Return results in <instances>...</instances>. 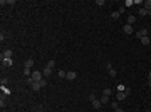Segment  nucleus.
<instances>
[{
  "label": "nucleus",
  "instance_id": "obj_30",
  "mask_svg": "<svg viewBox=\"0 0 151 112\" xmlns=\"http://www.w3.org/2000/svg\"><path fill=\"white\" fill-rule=\"evenodd\" d=\"M7 82H9V80H7V77H2V85H5Z\"/></svg>",
  "mask_w": 151,
  "mask_h": 112
},
{
  "label": "nucleus",
  "instance_id": "obj_14",
  "mask_svg": "<svg viewBox=\"0 0 151 112\" xmlns=\"http://www.w3.org/2000/svg\"><path fill=\"white\" fill-rule=\"evenodd\" d=\"M119 100H113V102H111V109H114V111H116V109H119Z\"/></svg>",
  "mask_w": 151,
  "mask_h": 112
},
{
  "label": "nucleus",
  "instance_id": "obj_19",
  "mask_svg": "<svg viewBox=\"0 0 151 112\" xmlns=\"http://www.w3.org/2000/svg\"><path fill=\"white\" fill-rule=\"evenodd\" d=\"M133 5H134L133 0H126V2H124V7H126V9H128V7H133Z\"/></svg>",
  "mask_w": 151,
  "mask_h": 112
},
{
  "label": "nucleus",
  "instance_id": "obj_4",
  "mask_svg": "<svg viewBox=\"0 0 151 112\" xmlns=\"http://www.w3.org/2000/svg\"><path fill=\"white\" fill-rule=\"evenodd\" d=\"M123 32H124V34H128V35H129V34H133V32H134V30H133V25L126 24V25L123 27Z\"/></svg>",
  "mask_w": 151,
  "mask_h": 112
},
{
  "label": "nucleus",
  "instance_id": "obj_33",
  "mask_svg": "<svg viewBox=\"0 0 151 112\" xmlns=\"http://www.w3.org/2000/svg\"><path fill=\"white\" fill-rule=\"evenodd\" d=\"M148 79H150V80H151V70H150V74H148Z\"/></svg>",
  "mask_w": 151,
  "mask_h": 112
},
{
  "label": "nucleus",
  "instance_id": "obj_26",
  "mask_svg": "<svg viewBox=\"0 0 151 112\" xmlns=\"http://www.w3.org/2000/svg\"><path fill=\"white\" fill-rule=\"evenodd\" d=\"M109 75H111V77H116V70L111 69V70H109Z\"/></svg>",
  "mask_w": 151,
  "mask_h": 112
},
{
  "label": "nucleus",
  "instance_id": "obj_1",
  "mask_svg": "<svg viewBox=\"0 0 151 112\" xmlns=\"http://www.w3.org/2000/svg\"><path fill=\"white\" fill-rule=\"evenodd\" d=\"M30 77H32V80H35V82H39V80H42V79H44V75H42L40 70H34Z\"/></svg>",
  "mask_w": 151,
  "mask_h": 112
},
{
  "label": "nucleus",
  "instance_id": "obj_21",
  "mask_svg": "<svg viewBox=\"0 0 151 112\" xmlns=\"http://www.w3.org/2000/svg\"><path fill=\"white\" fill-rule=\"evenodd\" d=\"M124 89H126V87H124L123 84H119V85H118V92H124Z\"/></svg>",
  "mask_w": 151,
  "mask_h": 112
},
{
  "label": "nucleus",
  "instance_id": "obj_15",
  "mask_svg": "<svg viewBox=\"0 0 151 112\" xmlns=\"http://www.w3.org/2000/svg\"><path fill=\"white\" fill-rule=\"evenodd\" d=\"M143 5H144V9H146V10H150V12H151V0H146Z\"/></svg>",
  "mask_w": 151,
  "mask_h": 112
},
{
  "label": "nucleus",
  "instance_id": "obj_2",
  "mask_svg": "<svg viewBox=\"0 0 151 112\" xmlns=\"http://www.w3.org/2000/svg\"><path fill=\"white\" fill-rule=\"evenodd\" d=\"M148 34H150V32H148V30H146V28H141V30H138V32H136V37H138V38H143V37H148Z\"/></svg>",
  "mask_w": 151,
  "mask_h": 112
},
{
  "label": "nucleus",
  "instance_id": "obj_25",
  "mask_svg": "<svg viewBox=\"0 0 151 112\" xmlns=\"http://www.w3.org/2000/svg\"><path fill=\"white\" fill-rule=\"evenodd\" d=\"M133 2H134V5H143V3H144L143 0H133Z\"/></svg>",
  "mask_w": 151,
  "mask_h": 112
},
{
  "label": "nucleus",
  "instance_id": "obj_28",
  "mask_svg": "<svg viewBox=\"0 0 151 112\" xmlns=\"http://www.w3.org/2000/svg\"><path fill=\"white\" fill-rule=\"evenodd\" d=\"M124 94H126V95H129V94H131V89H129V87H126V89H124Z\"/></svg>",
  "mask_w": 151,
  "mask_h": 112
},
{
  "label": "nucleus",
  "instance_id": "obj_16",
  "mask_svg": "<svg viewBox=\"0 0 151 112\" xmlns=\"http://www.w3.org/2000/svg\"><path fill=\"white\" fill-rule=\"evenodd\" d=\"M134 22H136V17H134V15H129V17H128V24H129V25H133Z\"/></svg>",
  "mask_w": 151,
  "mask_h": 112
},
{
  "label": "nucleus",
  "instance_id": "obj_17",
  "mask_svg": "<svg viewBox=\"0 0 151 112\" xmlns=\"http://www.w3.org/2000/svg\"><path fill=\"white\" fill-rule=\"evenodd\" d=\"M32 65H34V60H32V59H27V60H25V67H29V69H30Z\"/></svg>",
  "mask_w": 151,
  "mask_h": 112
},
{
  "label": "nucleus",
  "instance_id": "obj_10",
  "mask_svg": "<svg viewBox=\"0 0 151 112\" xmlns=\"http://www.w3.org/2000/svg\"><path fill=\"white\" fill-rule=\"evenodd\" d=\"M99 100H101V104H109V102H111V99H109V95H103V97H101Z\"/></svg>",
  "mask_w": 151,
  "mask_h": 112
},
{
  "label": "nucleus",
  "instance_id": "obj_18",
  "mask_svg": "<svg viewBox=\"0 0 151 112\" xmlns=\"http://www.w3.org/2000/svg\"><path fill=\"white\" fill-rule=\"evenodd\" d=\"M24 75H27V77L32 75V72H30V69H29V67H24Z\"/></svg>",
  "mask_w": 151,
  "mask_h": 112
},
{
  "label": "nucleus",
  "instance_id": "obj_23",
  "mask_svg": "<svg viewBox=\"0 0 151 112\" xmlns=\"http://www.w3.org/2000/svg\"><path fill=\"white\" fill-rule=\"evenodd\" d=\"M104 3H106V2H104V0H97V2H96V5H97V7H103Z\"/></svg>",
  "mask_w": 151,
  "mask_h": 112
},
{
  "label": "nucleus",
  "instance_id": "obj_27",
  "mask_svg": "<svg viewBox=\"0 0 151 112\" xmlns=\"http://www.w3.org/2000/svg\"><path fill=\"white\" fill-rule=\"evenodd\" d=\"M39 82H40V85H42V87H45V85H47V82H45V79H42V80H39Z\"/></svg>",
  "mask_w": 151,
  "mask_h": 112
},
{
  "label": "nucleus",
  "instance_id": "obj_13",
  "mask_svg": "<svg viewBox=\"0 0 151 112\" xmlns=\"http://www.w3.org/2000/svg\"><path fill=\"white\" fill-rule=\"evenodd\" d=\"M101 105H103V104H101V100H97V99H94V100H92V107H94V109H99Z\"/></svg>",
  "mask_w": 151,
  "mask_h": 112
},
{
  "label": "nucleus",
  "instance_id": "obj_8",
  "mask_svg": "<svg viewBox=\"0 0 151 112\" xmlns=\"http://www.w3.org/2000/svg\"><path fill=\"white\" fill-rule=\"evenodd\" d=\"M126 97H128V95H126L124 92H118L116 94V100H124Z\"/></svg>",
  "mask_w": 151,
  "mask_h": 112
},
{
  "label": "nucleus",
  "instance_id": "obj_29",
  "mask_svg": "<svg viewBox=\"0 0 151 112\" xmlns=\"http://www.w3.org/2000/svg\"><path fill=\"white\" fill-rule=\"evenodd\" d=\"M124 9H126V7H124V5H121V7L118 9V12H119V13H123V12H124Z\"/></svg>",
  "mask_w": 151,
  "mask_h": 112
},
{
  "label": "nucleus",
  "instance_id": "obj_22",
  "mask_svg": "<svg viewBox=\"0 0 151 112\" xmlns=\"http://www.w3.org/2000/svg\"><path fill=\"white\" fill-rule=\"evenodd\" d=\"M103 95H111V89H104V90H103Z\"/></svg>",
  "mask_w": 151,
  "mask_h": 112
},
{
  "label": "nucleus",
  "instance_id": "obj_3",
  "mask_svg": "<svg viewBox=\"0 0 151 112\" xmlns=\"http://www.w3.org/2000/svg\"><path fill=\"white\" fill-rule=\"evenodd\" d=\"M12 55H14V52H12L10 49H5V50L2 52V59H12Z\"/></svg>",
  "mask_w": 151,
  "mask_h": 112
},
{
  "label": "nucleus",
  "instance_id": "obj_32",
  "mask_svg": "<svg viewBox=\"0 0 151 112\" xmlns=\"http://www.w3.org/2000/svg\"><path fill=\"white\" fill-rule=\"evenodd\" d=\"M116 112H124V109H121V107H119V109H116Z\"/></svg>",
  "mask_w": 151,
  "mask_h": 112
},
{
  "label": "nucleus",
  "instance_id": "obj_20",
  "mask_svg": "<svg viewBox=\"0 0 151 112\" xmlns=\"http://www.w3.org/2000/svg\"><path fill=\"white\" fill-rule=\"evenodd\" d=\"M57 74H59V77H62V79H64V77L67 75V72H66V70H59Z\"/></svg>",
  "mask_w": 151,
  "mask_h": 112
},
{
  "label": "nucleus",
  "instance_id": "obj_24",
  "mask_svg": "<svg viewBox=\"0 0 151 112\" xmlns=\"http://www.w3.org/2000/svg\"><path fill=\"white\" fill-rule=\"evenodd\" d=\"M54 65H56V62H54V60H49V62H47V67H50V69H52Z\"/></svg>",
  "mask_w": 151,
  "mask_h": 112
},
{
  "label": "nucleus",
  "instance_id": "obj_12",
  "mask_svg": "<svg viewBox=\"0 0 151 112\" xmlns=\"http://www.w3.org/2000/svg\"><path fill=\"white\" fill-rule=\"evenodd\" d=\"M150 13H151V12H150V10H146L144 7H143V9H139V15H141V17H144V15H150Z\"/></svg>",
  "mask_w": 151,
  "mask_h": 112
},
{
  "label": "nucleus",
  "instance_id": "obj_31",
  "mask_svg": "<svg viewBox=\"0 0 151 112\" xmlns=\"http://www.w3.org/2000/svg\"><path fill=\"white\" fill-rule=\"evenodd\" d=\"M5 104H7V102H5V99L2 97V100H0V105H2V107H5Z\"/></svg>",
  "mask_w": 151,
  "mask_h": 112
},
{
  "label": "nucleus",
  "instance_id": "obj_35",
  "mask_svg": "<svg viewBox=\"0 0 151 112\" xmlns=\"http://www.w3.org/2000/svg\"><path fill=\"white\" fill-rule=\"evenodd\" d=\"M148 37H150V38H151V32H150V34H148Z\"/></svg>",
  "mask_w": 151,
  "mask_h": 112
},
{
  "label": "nucleus",
  "instance_id": "obj_7",
  "mask_svg": "<svg viewBox=\"0 0 151 112\" xmlns=\"http://www.w3.org/2000/svg\"><path fill=\"white\" fill-rule=\"evenodd\" d=\"M42 75H44V77H49V75H52V69H50V67H45V69L42 70Z\"/></svg>",
  "mask_w": 151,
  "mask_h": 112
},
{
  "label": "nucleus",
  "instance_id": "obj_34",
  "mask_svg": "<svg viewBox=\"0 0 151 112\" xmlns=\"http://www.w3.org/2000/svg\"><path fill=\"white\" fill-rule=\"evenodd\" d=\"M148 85H150V87H151V80H148Z\"/></svg>",
  "mask_w": 151,
  "mask_h": 112
},
{
  "label": "nucleus",
  "instance_id": "obj_5",
  "mask_svg": "<svg viewBox=\"0 0 151 112\" xmlns=\"http://www.w3.org/2000/svg\"><path fill=\"white\" fill-rule=\"evenodd\" d=\"M12 64H14L12 59H2V65L3 67H12Z\"/></svg>",
  "mask_w": 151,
  "mask_h": 112
},
{
  "label": "nucleus",
  "instance_id": "obj_9",
  "mask_svg": "<svg viewBox=\"0 0 151 112\" xmlns=\"http://www.w3.org/2000/svg\"><path fill=\"white\" fill-rule=\"evenodd\" d=\"M119 17H121V13H119L118 10H116V12H113V13H111V20H119Z\"/></svg>",
  "mask_w": 151,
  "mask_h": 112
},
{
  "label": "nucleus",
  "instance_id": "obj_11",
  "mask_svg": "<svg viewBox=\"0 0 151 112\" xmlns=\"http://www.w3.org/2000/svg\"><path fill=\"white\" fill-rule=\"evenodd\" d=\"M139 40H141L143 45H150V44H151V38L150 37H143V38H139Z\"/></svg>",
  "mask_w": 151,
  "mask_h": 112
},
{
  "label": "nucleus",
  "instance_id": "obj_6",
  "mask_svg": "<svg viewBox=\"0 0 151 112\" xmlns=\"http://www.w3.org/2000/svg\"><path fill=\"white\" fill-rule=\"evenodd\" d=\"M66 79H67V80H76V79H77V74H76V72H72V70H71V72H67Z\"/></svg>",
  "mask_w": 151,
  "mask_h": 112
}]
</instances>
